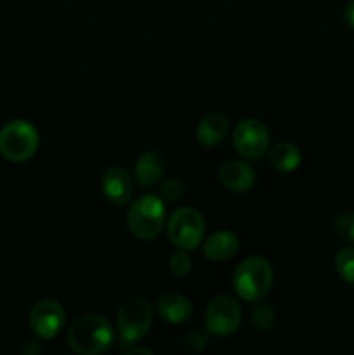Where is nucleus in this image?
Listing matches in <instances>:
<instances>
[{
    "label": "nucleus",
    "instance_id": "nucleus-1",
    "mask_svg": "<svg viewBox=\"0 0 354 355\" xmlns=\"http://www.w3.org/2000/svg\"><path fill=\"white\" fill-rule=\"evenodd\" d=\"M115 329L104 315L85 314L76 319L66 333V345L78 355H101L111 349Z\"/></svg>",
    "mask_w": 354,
    "mask_h": 355
},
{
    "label": "nucleus",
    "instance_id": "nucleus-2",
    "mask_svg": "<svg viewBox=\"0 0 354 355\" xmlns=\"http://www.w3.org/2000/svg\"><path fill=\"white\" fill-rule=\"evenodd\" d=\"M231 281L238 298L259 302L266 298L273 288L274 270L262 257H248L236 266Z\"/></svg>",
    "mask_w": 354,
    "mask_h": 355
},
{
    "label": "nucleus",
    "instance_id": "nucleus-3",
    "mask_svg": "<svg viewBox=\"0 0 354 355\" xmlns=\"http://www.w3.org/2000/svg\"><path fill=\"white\" fill-rule=\"evenodd\" d=\"M40 146L37 127L23 118L10 120L0 128V155L10 163H24L35 156Z\"/></svg>",
    "mask_w": 354,
    "mask_h": 355
},
{
    "label": "nucleus",
    "instance_id": "nucleus-4",
    "mask_svg": "<svg viewBox=\"0 0 354 355\" xmlns=\"http://www.w3.org/2000/svg\"><path fill=\"white\" fill-rule=\"evenodd\" d=\"M127 225L132 236L142 241L158 238L167 225V210L162 198L153 194L137 198L127 211Z\"/></svg>",
    "mask_w": 354,
    "mask_h": 355
},
{
    "label": "nucleus",
    "instance_id": "nucleus-5",
    "mask_svg": "<svg viewBox=\"0 0 354 355\" xmlns=\"http://www.w3.org/2000/svg\"><path fill=\"white\" fill-rule=\"evenodd\" d=\"M153 324V309L148 300L141 297L125 302L117 314V331L120 349L127 350L144 338Z\"/></svg>",
    "mask_w": 354,
    "mask_h": 355
},
{
    "label": "nucleus",
    "instance_id": "nucleus-6",
    "mask_svg": "<svg viewBox=\"0 0 354 355\" xmlns=\"http://www.w3.org/2000/svg\"><path fill=\"white\" fill-rule=\"evenodd\" d=\"M205 231L207 225L203 215L191 207L177 208L167 222V236L170 243L184 252L198 248L203 243Z\"/></svg>",
    "mask_w": 354,
    "mask_h": 355
},
{
    "label": "nucleus",
    "instance_id": "nucleus-7",
    "mask_svg": "<svg viewBox=\"0 0 354 355\" xmlns=\"http://www.w3.org/2000/svg\"><path fill=\"white\" fill-rule=\"evenodd\" d=\"M205 328L214 336H229L242 326L243 312L238 300L229 295H217L205 309Z\"/></svg>",
    "mask_w": 354,
    "mask_h": 355
},
{
    "label": "nucleus",
    "instance_id": "nucleus-8",
    "mask_svg": "<svg viewBox=\"0 0 354 355\" xmlns=\"http://www.w3.org/2000/svg\"><path fill=\"white\" fill-rule=\"evenodd\" d=\"M233 144L236 153L245 159H259L269 148V132L257 118H245L233 132Z\"/></svg>",
    "mask_w": 354,
    "mask_h": 355
},
{
    "label": "nucleus",
    "instance_id": "nucleus-9",
    "mask_svg": "<svg viewBox=\"0 0 354 355\" xmlns=\"http://www.w3.org/2000/svg\"><path fill=\"white\" fill-rule=\"evenodd\" d=\"M31 331L42 340H52L62 331L66 324V311L54 298H42L28 314Z\"/></svg>",
    "mask_w": 354,
    "mask_h": 355
},
{
    "label": "nucleus",
    "instance_id": "nucleus-10",
    "mask_svg": "<svg viewBox=\"0 0 354 355\" xmlns=\"http://www.w3.org/2000/svg\"><path fill=\"white\" fill-rule=\"evenodd\" d=\"M101 189H103V196L108 203H111L113 207H124L130 201L132 193H134V182H132L130 173L125 168L110 166L103 173Z\"/></svg>",
    "mask_w": 354,
    "mask_h": 355
},
{
    "label": "nucleus",
    "instance_id": "nucleus-11",
    "mask_svg": "<svg viewBox=\"0 0 354 355\" xmlns=\"http://www.w3.org/2000/svg\"><path fill=\"white\" fill-rule=\"evenodd\" d=\"M219 182L231 193H246L255 184V172L248 163L226 162L219 168Z\"/></svg>",
    "mask_w": 354,
    "mask_h": 355
},
{
    "label": "nucleus",
    "instance_id": "nucleus-12",
    "mask_svg": "<svg viewBox=\"0 0 354 355\" xmlns=\"http://www.w3.org/2000/svg\"><path fill=\"white\" fill-rule=\"evenodd\" d=\"M156 314L169 324H183L193 315V305L184 295L165 293L156 302Z\"/></svg>",
    "mask_w": 354,
    "mask_h": 355
},
{
    "label": "nucleus",
    "instance_id": "nucleus-13",
    "mask_svg": "<svg viewBox=\"0 0 354 355\" xmlns=\"http://www.w3.org/2000/svg\"><path fill=\"white\" fill-rule=\"evenodd\" d=\"M239 248L238 236L233 231H217L208 236L203 243V255L212 262H226L233 259Z\"/></svg>",
    "mask_w": 354,
    "mask_h": 355
},
{
    "label": "nucleus",
    "instance_id": "nucleus-14",
    "mask_svg": "<svg viewBox=\"0 0 354 355\" xmlns=\"http://www.w3.org/2000/svg\"><path fill=\"white\" fill-rule=\"evenodd\" d=\"M165 173V162L162 156L155 151H148L137 158L134 163L135 182L142 189H149L155 186Z\"/></svg>",
    "mask_w": 354,
    "mask_h": 355
},
{
    "label": "nucleus",
    "instance_id": "nucleus-15",
    "mask_svg": "<svg viewBox=\"0 0 354 355\" xmlns=\"http://www.w3.org/2000/svg\"><path fill=\"white\" fill-rule=\"evenodd\" d=\"M229 132V120L222 113H208L196 127V139L203 148L221 144Z\"/></svg>",
    "mask_w": 354,
    "mask_h": 355
},
{
    "label": "nucleus",
    "instance_id": "nucleus-16",
    "mask_svg": "<svg viewBox=\"0 0 354 355\" xmlns=\"http://www.w3.org/2000/svg\"><path fill=\"white\" fill-rule=\"evenodd\" d=\"M302 162L301 149L292 142H278L269 151V163L281 173H290L298 168Z\"/></svg>",
    "mask_w": 354,
    "mask_h": 355
},
{
    "label": "nucleus",
    "instance_id": "nucleus-17",
    "mask_svg": "<svg viewBox=\"0 0 354 355\" xmlns=\"http://www.w3.org/2000/svg\"><path fill=\"white\" fill-rule=\"evenodd\" d=\"M335 270L344 283L354 288V246H346L335 255Z\"/></svg>",
    "mask_w": 354,
    "mask_h": 355
},
{
    "label": "nucleus",
    "instance_id": "nucleus-18",
    "mask_svg": "<svg viewBox=\"0 0 354 355\" xmlns=\"http://www.w3.org/2000/svg\"><path fill=\"white\" fill-rule=\"evenodd\" d=\"M252 324L257 331H271L276 326V312L271 305L260 304L252 312Z\"/></svg>",
    "mask_w": 354,
    "mask_h": 355
},
{
    "label": "nucleus",
    "instance_id": "nucleus-19",
    "mask_svg": "<svg viewBox=\"0 0 354 355\" xmlns=\"http://www.w3.org/2000/svg\"><path fill=\"white\" fill-rule=\"evenodd\" d=\"M333 231L342 241L354 245V211H344L333 222Z\"/></svg>",
    "mask_w": 354,
    "mask_h": 355
},
{
    "label": "nucleus",
    "instance_id": "nucleus-20",
    "mask_svg": "<svg viewBox=\"0 0 354 355\" xmlns=\"http://www.w3.org/2000/svg\"><path fill=\"white\" fill-rule=\"evenodd\" d=\"M169 269L170 272H172V276L186 277L187 274L191 272V269H193V262H191L189 257L186 255V252L180 250V252L174 253V255L170 257Z\"/></svg>",
    "mask_w": 354,
    "mask_h": 355
},
{
    "label": "nucleus",
    "instance_id": "nucleus-21",
    "mask_svg": "<svg viewBox=\"0 0 354 355\" xmlns=\"http://www.w3.org/2000/svg\"><path fill=\"white\" fill-rule=\"evenodd\" d=\"M184 194V184L183 180L177 179V177H169L162 182L160 186V196L165 201H177L180 200Z\"/></svg>",
    "mask_w": 354,
    "mask_h": 355
},
{
    "label": "nucleus",
    "instance_id": "nucleus-22",
    "mask_svg": "<svg viewBox=\"0 0 354 355\" xmlns=\"http://www.w3.org/2000/svg\"><path fill=\"white\" fill-rule=\"evenodd\" d=\"M207 333L201 331V329H193V331L187 333L186 338H184V345H186L189 350L198 352V350H201L205 345H207V342H208Z\"/></svg>",
    "mask_w": 354,
    "mask_h": 355
},
{
    "label": "nucleus",
    "instance_id": "nucleus-23",
    "mask_svg": "<svg viewBox=\"0 0 354 355\" xmlns=\"http://www.w3.org/2000/svg\"><path fill=\"white\" fill-rule=\"evenodd\" d=\"M344 21H346L347 26L354 30V0H351L346 6V10H344Z\"/></svg>",
    "mask_w": 354,
    "mask_h": 355
},
{
    "label": "nucleus",
    "instance_id": "nucleus-24",
    "mask_svg": "<svg viewBox=\"0 0 354 355\" xmlns=\"http://www.w3.org/2000/svg\"><path fill=\"white\" fill-rule=\"evenodd\" d=\"M127 352L130 354V355H134V354H146V355H151V350L149 349H142V347H128L127 349Z\"/></svg>",
    "mask_w": 354,
    "mask_h": 355
}]
</instances>
